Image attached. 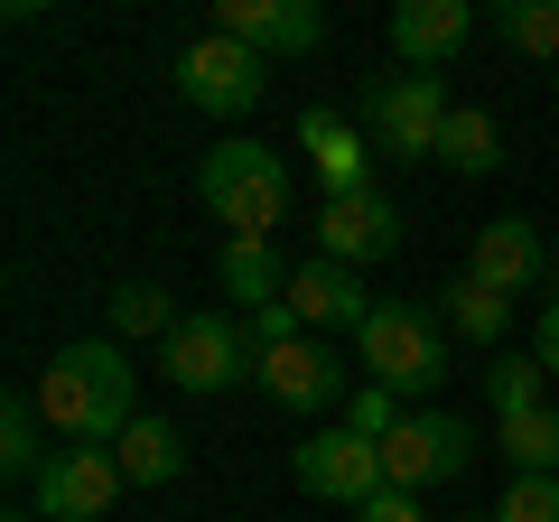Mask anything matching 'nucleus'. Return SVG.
Returning a JSON list of instances; mask_svg holds the SVG:
<instances>
[{
	"label": "nucleus",
	"mask_w": 559,
	"mask_h": 522,
	"mask_svg": "<svg viewBox=\"0 0 559 522\" xmlns=\"http://www.w3.org/2000/svg\"><path fill=\"white\" fill-rule=\"evenodd\" d=\"M401 252V205L392 197H336L318 215V261H345V271H364V261Z\"/></svg>",
	"instance_id": "14"
},
{
	"label": "nucleus",
	"mask_w": 559,
	"mask_h": 522,
	"mask_svg": "<svg viewBox=\"0 0 559 522\" xmlns=\"http://www.w3.org/2000/svg\"><path fill=\"white\" fill-rule=\"evenodd\" d=\"M485 289H503V299H522L532 281H550V252H540V224L532 215H495L476 224V261H466Z\"/></svg>",
	"instance_id": "15"
},
{
	"label": "nucleus",
	"mask_w": 559,
	"mask_h": 522,
	"mask_svg": "<svg viewBox=\"0 0 559 522\" xmlns=\"http://www.w3.org/2000/svg\"><path fill=\"white\" fill-rule=\"evenodd\" d=\"M252 364H261L252 327H242V318H215V308H197V318H178V327L159 336V373L178 382V392H197V402L234 392Z\"/></svg>",
	"instance_id": "4"
},
{
	"label": "nucleus",
	"mask_w": 559,
	"mask_h": 522,
	"mask_svg": "<svg viewBox=\"0 0 559 522\" xmlns=\"http://www.w3.org/2000/svg\"><path fill=\"white\" fill-rule=\"evenodd\" d=\"M466 522H495V513H466Z\"/></svg>",
	"instance_id": "33"
},
{
	"label": "nucleus",
	"mask_w": 559,
	"mask_h": 522,
	"mask_svg": "<svg viewBox=\"0 0 559 522\" xmlns=\"http://www.w3.org/2000/svg\"><path fill=\"white\" fill-rule=\"evenodd\" d=\"M439 327H448V336H466V345H495V355H503V327H513V299H503V289H485L476 271H457V281L439 289Z\"/></svg>",
	"instance_id": "17"
},
{
	"label": "nucleus",
	"mask_w": 559,
	"mask_h": 522,
	"mask_svg": "<svg viewBox=\"0 0 559 522\" xmlns=\"http://www.w3.org/2000/svg\"><path fill=\"white\" fill-rule=\"evenodd\" d=\"M38 392V420L57 429L66 448H112L121 429L140 420V373H131V345H112V336H84V345H57L47 355V373L28 382Z\"/></svg>",
	"instance_id": "1"
},
{
	"label": "nucleus",
	"mask_w": 559,
	"mask_h": 522,
	"mask_svg": "<svg viewBox=\"0 0 559 522\" xmlns=\"http://www.w3.org/2000/svg\"><path fill=\"white\" fill-rule=\"evenodd\" d=\"M540 382H550V373H540V355H495V364H485V402H495V420L550 411V402H540Z\"/></svg>",
	"instance_id": "23"
},
{
	"label": "nucleus",
	"mask_w": 559,
	"mask_h": 522,
	"mask_svg": "<svg viewBox=\"0 0 559 522\" xmlns=\"http://www.w3.org/2000/svg\"><path fill=\"white\" fill-rule=\"evenodd\" d=\"M289 308H299V327H355L373 318V299H364V271H345V261H299L289 271Z\"/></svg>",
	"instance_id": "16"
},
{
	"label": "nucleus",
	"mask_w": 559,
	"mask_h": 522,
	"mask_svg": "<svg viewBox=\"0 0 559 522\" xmlns=\"http://www.w3.org/2000/svg\"><path fill=\"white\" fill-rule=\"evenodd\" d=\"M466 38H476V10H466V0H401V10H392V57H401V75H439Z\"/></svg>",
	"instance_id": "13"
},
{
	"label": "nucleus",
	"mask_w": 559,
	"mask_h": 522,
	"mask_svg": "<svg viewBox=\"0 0 559 522\" xmlns=\"http://www.w3.org/2000/svg\"><path fill=\"white\" fill-rule=\"evenodd\" d=\"M503 458H513V476H559V411L503 420Z\"/></svg>",
	"instance_id": "25"
},
{
	"label": "nucleus",
	"mask_w": 559,
	"mask_h": 522,
	"mask_svg": "<svg viewBox=\"0 0 559 522\" xmlns=\"http://www.w3.org/2000/svg\"><path fill=\"white\" fill-rule=\"evenodd\" d=\"M178 94L197 103V112H215V121H242L261 94H271V57L242 47V38H224V28H205V38L178 57Z\"/></svg>",
	"instance_id": "6"
},
{
	"label": "nucleus",
	"mask_w": 559,
	"mask_h": 522,
	"mask_svg": "<svg viewBox=\"0 0 559 522\" xmlns=\"http://www.w3.org/2000/svg\"><path fill=\"white\" fill-rule=\"evenodd\" d=\"M197 197L234 242H271V224L289 215V159L271 141H215L197 159Z\"/></svg>",
	"instance_id": "2"
},
{
	"label": "nucleus",
	"mask_w": 559,
	"mask_h": 522,
	"mask_svg": "<svg viewBox=\"0 0 559 522\" xmlns=\"http://www.w3.org/2000/svg\"><path fill=\"white\" fill-rule=\"evenodd\" d=\"M112 458H121V476H131V485H178V466H187V439H178V420L140 411V420L112 439Z\"/></svg>",
	"instance_id": "18"
},
{
	"label": "nucleus",
	"mask_w": 559,
	"mask_h": 522,
	"mask_svg": "<svg viewBox=\"0 0 559 522\" xmlns=\"http://www.w3.org/2000/svg\"><path fill=\"white\" fill-rule=\"evenodd\" d=\"M355 355H364V373H373L382 392L411 402V392H439L448 382V327H439V308H419V299H373Z\"/></svg>",
	"instance_id": "3"
},
{
	"label": "nucleus",
	"mask_w": 559,
	"mask_h": 522,
	"mask_svg": "<svg viewBox=\"0 0 559 522\" xmlns=\"http://www.w3.org/2000/svg\"><path fill=\"white\" fill-rule=\"evenodd\" d=\"M121 485H131V476H121L112 448H57L28 495H38V522H103L121 503Z\"/></svg>",
	"instance_id": "9"
},
{
	"label": "nucleus",
	"mask_w": 559,
	"mask_h": 522,
	"mask_svg": "<svg viewBox=\"0 0 559 522\" xmlns=\"http://www.w3.org/2000/svg\"><path fill=\"white\" fill-rule=\"evenodd\" d=\"M495 522H559V476H513L495 503Z\"/></svg>",
	"instance_id": "26"
},
{
	"label": "nucleus",
	"mask_w": 559,
	"mask_h": 522,
	"mask_svg": "<svg viewBox=\"0 0 559 522\" xmlns=\"http://www.w3.org/2000/svg\"><path fill=\"white\" fill-rule=\"evenodd\" d=\"M532 355H540V373L559 382V289H550V308H540V336H532Z\"/></svg>",
	"instance_id": "28"
},
{
	"label": "nucleus",
	"mask_w": 559,
	"mask_h": 522,
	"mask_svg": "<svg viewBox=\"0 0 559 522\" xmlns=\"http://www.w3.org/2000/svg\"><path fill=\"white\" fill-rule=\"evenodd\" d=\"M215 28H224V38H242V47H261L271 66L280 57H318V38H326L318 0H224Z\"/></svg>",
	"instance_id": "11"
},
{
	"label": "nucleus",
	"mask_w": 559,
	"mask_h": 522,
	"mask_svg": "<svg viewBox=\"0 0 559 522\" xmlns=\"http://www.w3.org/2000/svg\"><path fill=\"white\" fill-rule=\"evenodd\" d=\"M401 420H411V411H401V392H382V382H364V392H355V420H345V429L382 448V439H392Z\"/></svg>",
	"instance_id": "27"
},
{
	"label": "nucleus",
	"mask_w": 559,
	"mask_h": 522,
	"mask_svg": "<svg viewBox=\"0 0 559 522\" xmlns=\"http://www.w3.org/2000/svg\"><path fill=\"white\" fill-rule=\"evenodd\" d=\"M448 84L439 75H382L364 84V141L382 159H439V131H448Z\"/></svg>",
	"instance_id": "5"
},
{
	"label": "nucleus",
	"mask_w": 559,
	"mask_h": 522,
	"mask_svg": "<svg viewBox=\"0 0 559 522\" xmlns=\"http://www.w3.org/2000/svg\"><path fill=\"white\" fill-rule=\"evenodd\" d=\"M495 28H503L513 57H550V66H559V0H503Z\"/></svg>",
	"instance_id": "24"
},
{
	"label": "nucleus",
	"mask_w": 559,
	"mask_h": 522,
	"mask_svg": "<svg viewBox=\"0 0 559 522\" xmlns=\"http://www.w3.org/2000/svg\"><path fill=\"white\" fill-rule=\"evenodd\" d=\"M289 476H299V495L364 513V503L382 495V448H373V439H355V429H318V439L289 448Z\"/></svg>",
	"instance_id": "8"
},
{
	"label": "nucleus",
	"mask_w": 559,
	"mask_h": 522,
	"mask_svg": "<svg viewBox=\"0 0 559 522\" xmlns=\"http://www.w3.org/2000/svg\"><path fill=\"white\" fill-rule=\"evenodd\" d=\"M550 289H559V261H550Z\"/></svg>",
	"instance_id": "31"
},
{
	"label": "nucleus",
	"mask_w": 559,
	"mask_h": 522,
	"mask_svg": "<svg viewBox=\"0 0 559 522\" xmlns=\"http://www.w3.org/2000/svg\"><path fill=\"white\" fill-rule=\"evenodd\" d=\"M10 522H38V513H10Z\"/></svg>",
	"instance_id": "32"
},
{
	"label": "nucleus",
	"mask_w": 559,
	"mask_h": 522,
	"mask_svg": "<svg viewBox=\"0 0 559 522\" xmlns=\"http://www.w3.org/2000/svg\"><path fill=\"white\" fill-rule=\"evenodd\" d=\"M550 103H559V66H550Z\"/></svg>",
	"instance_id": "30"
},
{
	"label": "nucleus",
	"mask_w": 559,
	"mask_h": 522,
	"mask_svg": "<svg viewBox=\"0 0 559 522\" xmlns=\"http://www.w3.org/2000/svg\"><path fill=\"white\" fill-rule=\"evenodd\" d=\"M103 327H112V345H140V336H168V327H178V308H168L159 281H121L112 299H103Z\"/></svg>",
	"instance_id": "19"
},
{
	"label": "nucleus",
	"mask_w": 559,
	"mask_h": 522,
	"mask_svg": "<svg viewBox=\"0 0 559 522\" xmlns=\"http://www.w3.org/2000/svg\"><path fill=\"white\" fill-rule=\"evenodd\" d=\"M252 382L271 392L280 411H326V402L345 392V364H336V345H318V336H289V345H261Z\"/></svg>",
	"instance_id": "10"
},
{
	"label": "nucleus",
	"mask_w": 559,
	"mask_h": 522,
	"mask_svg": "<svg viewBox=\"0 0 559 522\" xmlns=\"http://www.w3.org/2000/svg\"><path fill=\"white\" fill-rule=\"evenodd\" d=\"M0 476H10V485H38V476H47V448H38V392H10V402H0Z\"/></svg>",
	"instance_id": "20"
},
{
	"label": "nucleus",
	"mask_w": 559,
	"mask_h": 522,
	"mask_svg": "<svg viewBox=\"0 0 559 522\" xmlns=\"http://www.w3.org/2000/svg\"><path fill=\"white\" fill-rule=\"evenodd\" d=\"M476 466V429L457 420V411H411V420L382 439V485L392 495H429V485L466 476Z\"/></svg>",
	"instance_id": "7"
},
{
	"label": "nucleus",
	"mask_w": 559,
	"mask_h": 522,
	"mask_svg": "<svg viewBox=\"0 0 559 522\" xmlns=\"http://www.w3.org/2000/svg\"><path fill=\"white\" fill-rule=\"evenodd\" d=\"M355 522H419V495H392V485H382V495L373 503H364V513Z\"/></svg>",
	"instance_id": "29"
},
{
	"label": "nucleus",
	"mask_w": 559,
	"mask_h": 522,
	"mask_svg": "<svg viewBox=\"0 0 559 522\" xmlns=\"http://www.w3.org/2000/svg\"><path fill=\"white\" fill-rule=\"evenodd\" d=\"M299 150H308V168H318L326 205H336V197H373V141H355V121H345V112L308 103V112H299Z\"/></svg>",
	"instance_id": "12"
},
{
	"label": "nucleus",
	"mask_w": 559,
	"mask_h": 522,
	"mask_svg": "<svg viewBox=\"0 0 559 522\" xmlns=\"http://www.w3.org/2000/svg\"><path fill=\"white\" fill-rule=\"evenodd\" d=\"M215 281H224V299H242V308H271V299H289V281H280V261H271V242H224Z\"/></svg>",
	"instance_id": "21"
},
{
	"label": "nucleus",
	"mask_w": 559,
	"mask_h": 522,
	"mask_svg": "<svg viewBox=\"0 0 559 522\" xmlns=\"http://www.w3.org/2000/svg\"><path fill=\"white\" fill-rule=\"evenodd\" d=\"M439 159L457 168V178H485V168L503 159V141H495V112H476V103H466V112H448V131H439Z\"/></svg>",
	"instance_id": "22"
}]
</instances>
